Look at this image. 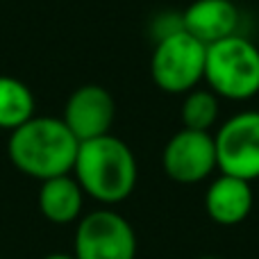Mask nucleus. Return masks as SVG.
Segmentation results:
<instances>
[{
    "label": "nucleus",
    "instance_id": "16",
    "mask_svg": "<svg viewBox=\"0 0 259 259\" xmlns=\"http://www.w3.org/2000/svg\"><path fill=\"white\" fill-rule=\"evenodd\" d=\"M0 259H3V257H0Z\"/></svg>",
    "mask_w": 259,
    "mask_h": 259
},
{
    "label": "nucleus",
    "instance_id": "12",
    "mask_svg": "<svg viewBox=\"0 0 259 259\" xmlns=\"http://www.w3.org/2000/svg\"><path fill=\"white\" fill-rule=\"evenodd\" d=\"M34 116V94L25 82L0 75V130L14 132Z\"/></svg>",
    "mask_w": 259,
    "mask_h": 259
},
{
    "label": "nucleus",
    "instance_id": "5",
    "mask_svg": "<svg viewBox=\"0 0 259 259\" xmlns=\"http://www.w3.org/2000/svg\"><path fill=\"white\" fill-rule=\"evenodd\" d=\"M73 255L77 259H134L137 234L118 211L96 209L77 223Z\"/></svg>",
    "mask_w": 259,
    "mask_h": 259
},
{
    "label": "nucleus",
    "instance_id": "9",
    "mask_svg": "<svg viewBox=\"0 0 259 259\" xmlns=\"http://www.w3.org/2000/svg\"><path fill=\"white\" fill-rule=\"evenodd\" d=\"M239 21L241 14L232 0H193L182 12L184 30L205 46L239 34Z\"/></svg>",
    "mask_w": 259,
    "mask_h": 259
},
{
    "label": "nucleus",
    "instance_id": "11",
    "mask_svg": "<svg viewBox=\"0 0 259 259\" xmlns=\"http://www.w3.org/2000/svg\"><path fill=\"white\" fill-rule=\"evenodd\" d=\"M82 207H84V191L71 173L41 182L39 209L46 221L55 225H68L80 219Z\"/></svg>",
    "mask_w": 259,
    "mask_h": 259
},
{
    "label": "nucleus",
    "instance_id": "7",
    "mask_svg": "<svg viewBox=\"0 0 259 259\" xmlns=\"http://www.w3.org/2000/svg\"><path fill=\"white\" fill-rule=\"evenodd\" d=\"M161 168L166 178L178 184H198L216 168V146L211 132L180 130L161 150Z\"/></svg>",
    "mask_w": 259,
    "mask_h": 259
},
{
    "label": "nucleus",
    "instance_id": "3",
    "mask_svg": "<svg viewBox=\"0 0 259 259\" xmlns=\"http://www.w3.org/2000/svg\"><path fill=\"white\" fill-rule=\"evenodd\" d=\"M207 89L225 100H250L259 94V48L243 34L207 46Z\"/></svg>",
    "mask_w": 259,
    "mask_h": 259
},
{
    "label": "nucleus",
    "instance_id": "15",
    "mask_svg": "<svg viewBox=\"0 0 259 259\" xmlns=\"http://www.w3.org/2000/svg\"><path fill=\"white\" fill-rule=\"evenodd\" d=\"M198 259H221V257H216V255H205V257H198Z\"/></svg>",
    "mask_w": 259,
    "mask_h": 259
},
{
    "label": "nucleus",
    "instance_id": "8",
    "mask_svg": "<svg viewBox=\"0 0 259 259\" xmlns=\"http://www.w3.org/2000/svg\"><path fill=\"white\" fill-rule=\"evenodd\" d=\"M114 118H116L114 96L100 84H82L68 96L62 121L82 143L109 134Z\"/></svg>",
    "mask_w": 259,
    "mask_h": 259
},
{
    "label": "nucleus",
    "instance_id": "6",
    "mask_svg": "<svg viewBox=\"0 0 259 259\" xmlns=\"http://www.w3.org/2000/svg\"><path fill=\"white\" fill-rule=\"evenodd\" d=\"M216 164L223 175L255 182L259 180V112H239L214 134Z\"/></svg>",
    "mask_w": 259,
    "mask_h": 259
},
{
    "label": "nucleus",
    "instance_id": "14",
    "mask_svg": "<svg viewBox=\"0 0 259 259\" xmlns=\"http://www.w3.org/2000/svg\"><path fill=\"white\" fill-rule=\"evenodd\" d=\"M44 259H77L75 255H68V252H50Z\"/></svg>",
    "mask_w": 259,
    "mask_h": 259
},
{
    "label": "nucleus",
    "instance_id": "4",
    "mask_svg": "<svg viewBox=\"0 0 259 259\" xmlns=\"http://www.w3.org/2000/svg\"><path fill=\"white\" fill-rule=\"evenodd\" d=\"M207 46L187 30L173 32L155 44L150 57V75L164 94L184 96L205 80Z\"/></svg>",
    "mask_w": 259,
    "mask_h": 259
},
{
    "label": "nucleus",
    "instance_id": "10",
    "mask_svg": "<svg viewBox=\"0 0 259 259\" xmlns=\"http://www.w3.org/2000/svg\"><path fill=\"white\" fill-rule=\"evenodd\" d=\"M252 182L232 178L221 173L214 182L207 187L205 193V211L214 223L232 228L250 216L255 196H252Z\"/></svg>",
    "mask_w": 259,
    "mask_h": 259
},
{
    "label": "nucleus",
    "instance_id": "13",
    "mask_svg": "<svg viewBox=\"0 0 259 259\" xmlns=\"http://www.w3.org/2000/svg\"><path fill=\"white\" fill-rule=\"evenodd\" d=\"M219 96L214 91L191 89L189 94L182 96V107H180V121H182L184 130H196V132H211V127L216 125L221 114V103Z\"/></svg>",
    "mask_w": 259,
    "mask_h": 259
},
{
    "label": "nucleus",
    "instance_id": "2",
    "mask_svg": "<svg viewBox=\"0 0 259 259\" xmlns=\"http://www.w3.org/2000/svg\"><path fill=\"white\" fill-rule=\"evenodd\" d=\"M73 178L82 187L84 196L118 205L132 196L139 178V166L132 148L114 134L82 141L77 148Z\"/></svg>",
    "mask_w": 259,
    "mask_h": 259
},
{
    "label": "nucleus",
    "instance_id": "1",
    "mask_svg": "<svg viewBox=\"0 0 259 259\" xmlns=\"http://www.w3.org/2000/svg\"><path fill=\"white\" fill-rule=\"evenodd\" d=\"M80 141L73 137L62 118L32 116L27 123L9 132V161L27 178L46 182L50 178L73 173Z\"/></svg>",
    "mask_w": 259,
    "mask_h": 259
}]
</instances>
